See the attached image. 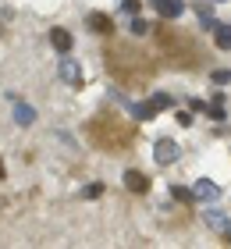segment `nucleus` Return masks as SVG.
Segmentation results:
<instances>
[{
	"mask_svg": "<svg viewBox=\"0 0 231 249\" xmlns=\"http://www.w3.org/2000/svg\"><path fill=\"white\" fill-rule=\"evenodd\" d=\"M210 82H213L217 89H224V86L231 82V71H228V68H213V71H210Z\"/></svg>",
	"mask_w": 231,
	"mask_h": 249,
	"instance_id": "nucleus-16",
	"label": "nucleus"
},
{
	"mask_svg": "<svg viewBox=\"0 0 231 249\" xmlns=\"http://www.w3.org/2000/svg\"><path fill=\"white\" fill-rule=\"evenodd\" d=\"M153 7L160 11V18H167V21L181 18V11H185V4H181V0H153Z\"/></svg>",
	"mask_w": 231,
	"mask_h": 249,
	"instance_id": "nucleus-9",
	"label": "nucleus"
},
{
	"mask_svg": "<svg viewBox=\"0 0 231 249\" xmlns=\"http://www.w3.org/2000/svg\"><path fill=\"white\" fill-rule=\"evenodd\" d=\"M139 7H142V4H139V0H121V15H139Z\"/></svg>",
	"mask_w": 231,
	"mask_h": 249,
	"instance_id": "nucleus-19",
	"label": "nucleus"
},
{
	"mask_svg": "<svg viewBox=\"0 0 231 249\" xmlns=\"http://www.w3.org/2000/svg\"><path fill=\"white\" fill-rule=\"evenodd\" d=\"M0 178H4V160H0Z\"/></svg>",
	"mask_w": 231,
	"mask_h": 249,
	"instance_id": "nucleus-22",
	"label": "nucleus"
},
{
	"mask_svg": "<svg viewBox=\"0 0 231 249\" xmlns=\"http://www.w3.org/2000/svg\"><path fill=\"white\" fill-rule=\"evenodd\" d=\"M128 110H132V118H139V121L157 118V104H153V100H146V104H128Z\"/></svg>",
	"mask_w": 231,
	"mask_h": 249,
	"instance_id": "nucleus-12",
	"label": "nucleus"
},
{
	"mask_svg": "<svg viewBox=\"0 0 231 249\" xmlns=\"http://www.w3.org/2000/svg\"><path fill=\"white\" fill-rule=\"evenodd\" d=\"M124 189L128 192H149V178L132 167V171H124Z\"/></svg>",
	"mask_w": 231,
	"mask_h": 249,
	"instance_id": "nucleus-10",
	"label": "nucleus"
},
{
	"mask_svg": "<svg viewBox=\"0 0 231 249\" xmlns=\"http://www.w3.org/2000/svg\"><path fill=\"white\" fill-rule=\"evenodd\" d=\"M213 43H217L221 50H231V25L217 21V29H213Z\"/></svg>",
	"mask_w": 231,
	"mask_h": 249,
	"instance_id": "nucleus-14",
	"label": "nucleus"
},
{
	"mask_svg": "<svg viewBox=\"0 0 231 249\" xmlns=\"http://www.w3.org/2000/svg\"><path fill=\"white\" fill-rule=\"evenodd\" d=\"M50 43H53L57 53H68V50H71V32H68V29H53L50 32Z\"/></svg>",
	"mask_w": 231,
	"mask_h": 249,
	"instance_id": "nucleus-11",
	"label": "nucleus"
},
{
	"mask_svg": "<svg viewBox=\"0 0 231 249\" xmlns=\"http://www.w3.org/2000/svg\"><path fill=\"white\" fill-rule=\"evenodd\" d=\"M89 135L92 142L103 146V150H118V146H128L132 142V128L128 124H121L118 114H110V110H103L100 118L89 121Z\"/></svg>",
	"mask_w": 231,
	"mask_h": 249,
	"instance_id": "nucleus-2",
	"label": "nucleus"
},
{
	"mask_svg": "<svg viewBox=\"0 0 231 249\" xmlns=\"http://www.w3.org/2000/svg\"><path fill=\"white\" fill-rule=\"evenodd\" d=\"M157 43H160V50L171 57L175 68H195L203 61V50L195 47V39L185 36V32H178V29H171V25L157 29Z\"/></svg>",
	"mask_w": 231,
	"mask_h": 249,
	"instance_id": "nucleus-1",
	"label": "nucleus"
},
{
	"mask_svg": "<svg viewBox=\"0 0 231 249\" xmlns=\"http://www.w3.org/2000/svg\"><path fill=\"white\" fill-rule=\"evenodd\" d=\"M107 68L121 78V82H142V78L153 75L146 53H139V50H110L107 53Z\"/></svg>",
	"mask_w": 231,
	"mask_h": 249,
	"instance_id": "nucleus-3",
	"label": "nucleus"
},
{
	"mask_svg": "<svg viewBox=\"0 0 231 249\" xmlns=\"http://www.w3.org/2000/svg\"><path fill=\"white\" fill-rule=\"evenodd\" d=\"M153 104H157V110H164V107H171L175 100H171L167 93H153Z\"/></svg>",
	"mask_w": 231,
	"mask_h": 249,
	"instance_id": "nucleus-21",
	"label": "nucleus"
},
{
	"mask_svg": "<svg viewBox=\"0 0 231 249\" xmlns=\"http://www.w3.org/2000/svg\"><path fill=\"white\" fill-rule=\"evenodd\" d=\"M57 75H61V82H68V86H82V68H78L75 57H61L57 61Z\"/></svg>",
	"mask_w": 231,
	"mask_h": 249,
	"instance_id": "nucleus-5",
	"label": "nucleus"
},
{
	"mask_svg": "<svg viewBox=\"0 0 231 249\" xmlns=\"http://www.w3.org/2000/svg\"><path fill=\"white\" fill-rule=\"evenodd\" d=\"M86 25H89L92 32H100V36H107V32L114 29V18H110V15H103V11H89Z\"/></svg>",
	"mask_w": 231,
	"mask_h": 249,
	"instance_id": "nucleus-7",
	"label": "nucleus"
},
{
	"mask_svg": "<svg viewBox=\"0 0 231 249\" xmlns=\"http://www.w3.org/2000/svg\"><path fill=\"white\" fill-rule=\"evenodd\" d=\"M11 114H15L18 124H32V121H36V110H32L29 104H15V110H11Z\"/></svg>",
	"mask_w": 231,
	"mask_h": 249,
	"instance_id": "nucleus-15",
	"label": "nucleus"
},
{
	"mask_svg": "<svg viewBox=\"0 0 231 249\" xmlns=\"http://www.w3.org/2000/svg\"><path fill=\"white\" fill-rule=\"evenodd\" d=\"M192 192H195L199 203H217V199H221V185L210 182V178H199V182L192 185Z\"/></svg>",
	"mask_w": 231,
	"mask_h": 249,
	"instance_id": "nucleus-6",
	"label": "nucleus"
},
{
	"mask_svg": "<svg viewBox=\"0 0 231 249\" xmlns=\"http://www.w3.org/2000/svg\"><path fill=\"white\" fill-rule=\"evenodd\" d=\"M206 114H210L213 121H224V118H228V110H224V93H213V100L206 104Z\"/></svg>",
	"mask_w": 231,
	"mask_h": 249,
	"instance_id": "nucleus-13",
	"label": "nucleus"
},
{
	"mask_svg": "<svg viewBox=\"0 0 231 249\" xmlns=\"http://www.w3.org/2000/svg\"><path fill=\"white\" fill-rule=\"evenodd\" d=\"M82 196H86V199H96V196H103V185H100V182L86 185V189H82Z\"/></svg>",
	"mask_w": 231,
	"mask_h": 249,
	"instance_id": "nucleus-20",
	"label": "nucleus"
},
{
	"mask_svg": "<svg viewBox=\"0 0 231 249\" xmlns=\"http://www.w3.org/2000/svg\"><path fill=\"white\" fill-rule=\"evenodd\" d=\"M171 196H175V203H192V199H195V192H192V189H185V185H175V189H171Z\"/></svg>",
	"mask_w": 231,
	"mask_h": 249,
	"instance_id": "nucleus-17",
	"label": "nucleus"
},
{
	"mask_svg": "<svg viewBox=\"0 0 231 249\" xmlns=\"http://www.w3.org/2000/svg\"><path fill=\"white\" fill-rule=\"evenodd\" d=\"M213 4H221V0H213Z\"/></svg>",
	"mask_w": 231,
	"mask_h": 249,
	"instance_id": "nucleus-23",
	"label": "nucleus"
},
{
	"mask_svg": "<svg viewBox=\"0 0 231 249\" xmlns=\"http://www.w3.org/2000/svg\"><path fill=\"white\" fill-rule=\"evenodd\" d=\"M178 157H181V146L175 139H157V146H153V160L157 164H175Z\"/></svg>",
	"mask_w": 231,
	"mask_h": 249,
	"instance_id": "nucleus-4",
	"label": "nucleus"
},
{
	"mask_svg": "<svg viewBox=\"0 0 231 249\" xmlns=\"http://www.w3.org/2000/svg\"><path fill=\"white\" fill-rule=\"evenodd\" d=\"M128 29H132V36H146V32H149V29H153V25H149V21H146V18H139V15H135Z\"/></svg>",
	"mask_w": 231,
	"mask_h": 249,
	"instance_id": "nucleus-18",
	"label": "nucleus"
},
{
	"mask_svg": "<svg viewBox=\"0 0 231 249\" xmlns=\"http://www.w3.org/2000/svg\"><path fill=\"white\" fill-rule=\"evenodd\" d=\"M203 221L210 224L213 231H221V235H231V217H228V213H221V210H206V213H203Z\"/></svg>",
	"mask_w": 231,
	"mask_h": 249,
	"instance_id": "nucleus-8",
	"label": "nucleus"
}]
</instances>
